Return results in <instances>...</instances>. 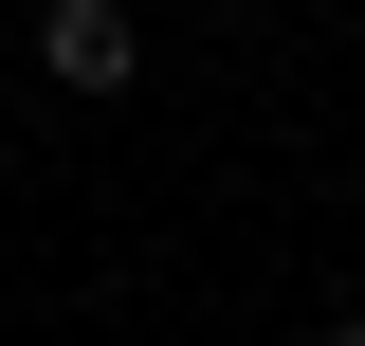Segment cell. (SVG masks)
<instances>
[{
    "label": "cell",
    "mask_w": 365,
    "mask_h": 346,
    "mask_svg": "<svg viewBox=\"0 0 365 346\" xmlns=\"http://www.w3.org/2000/svg\"><path fill=\"white\" fill-rule=\"evenodd\" d=\"M37 73H55V91H128V73H146L128 0H37Z\"/></svg>",
    "instance_id": "obj_1"
},
{
    "label": "cell",
    "mask_w": 365,
    "mask_h": 346,
    "mask_svg": "<svg viewBox=\"0 0 365 346\" xmlns=\"http://www.w3.org/2000/svg\"><path fill=\"white\" fill-rule=\"evenodd\" d=\"M329 346H365V310H329Z\"/></svg>",
    "instance_id": "obj_2"
}]
</instances>
